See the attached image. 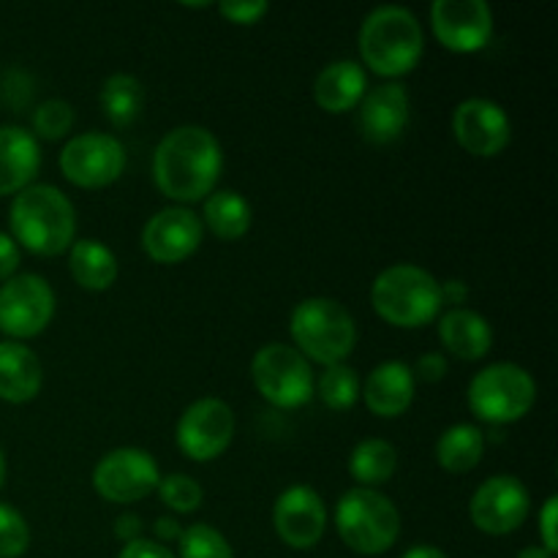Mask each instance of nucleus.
Instances as JSON below:
<instances>
[{
  "instance_id": "1",
  "label": "nucleus",
  "mask_w": 558,
  "mask_h": 558,
  "mask_svg": "<svg viewBox=\"0 0 558 558\" xmlns=\"http://www.w3.org/2000/svg\"><path fill=\"white\" fill-rule=\"evenodd\" d=\"M223 153L205 125H178L153 150V180L174 202H199L216 191Z\"/></svg>"
},
{
  "instance_id": "2",
  "label": "nucleus",
  "mask_w": 558,
  "mask_h": 558,
  "mask_svg": "<svg viewBox=\"0 0 558 558\" xmlns=\"http://www.w3.org/2000/svg\"><path fill=\"white\" fill-rule=\"evenodd\" d=\"M11 238L36 256H58L76 240V210L69 196L47 183H33L14 196Z\"/></svg>"
},
{
  "instance_id": "3",
  "label": "nucleus",
  "mask_w": 558,
  "mask_h": 558,
  "mask_svg": "<svg viewBox=\"0 0 558 558\" xmlns=\"http://www.w3.org/2000/svg\"><path fill=\"white\" fill-rule=\"evenodd\" d=\"M357 47L374 74L396 80L417 69L425 52V33L407 5H379L360 25Z\"/></svg>"
},
{
  "instance_id": "4",
  "label": "nucleus",
  "mask_w": 558,
  "mask_h": 558,
  "mask_svg": "<svg viewBox=\"0 0 558 558\" xmlns=\"http://www.w3.org/2000/svg\"><path fill=\"white\" fill-rule=\"evenodd\" d=\"M374 311L392 327H425L445 308L441 283L420 265H392L374 278L371 287Z\"/></svg>"
},
{
  "instance_id": "5",
  "label": "nucleus",
  "mask_w": 558,
  "mask_h": 558,
  "mask_svg": "<svg viewBox=\"0 0 558 558\" xmlns=\"http://www.w3.org/2000/svg\"><path fill=\"white\" fill-rule=\"evenodd\" d=\"M294 349L305 360L330 365L343 363L357 347V325L347 305L332 298H308L298 303L289 316Z\"/></svg>"
},
{
  "instance_id": "6",
  "label": "nucleus",
  "mask_w": 558,
  "mask_h": 558,
  "mask_svg": "<svg viewBox=\"0 0 558 558\" xmlns=\"http://www.w3.org/2000/svg\"><path fill=\"white\" fill-rule=\"evenodd\" d=\"M336 529L354 554L381 556L401 537V512L381 490L352 488L338 499Z\"/></svg>"
},
{
  "instance_id": "7",
  "label": "nucleus",
  "mask_w": 558,
  "mask_h": 558,
  "mask_svg": "<svg viewBox=\"0 0 558 558\" xmlns=\"http://www.w3.org/2000/svg\"><path fill=\"white\" fill-rule=\"evenodd\" d=\"M537 403V381L523 365L494 363L477 371L469 385V409L488 425H510Z\"/></svg>"
},
{
  "instance_id": "8",
  "label": "nucleus",
  "mask_w": 558,
  "mask_h": 558,
  "mask_svg": "<svg viewBox=\"0 0 558 558\" xmlns=\"http://www.w3.org/2000/svg\"><path fill=\"white\" fill-rule=\"evenodd\" d=\"M256 392L276 409H300L311 403L316 379L311 363L289 343H265L251 360Z\"/></svg>"
},
{
  "instance_id": "9",
  "label": "nucleus",
  "mask_w": 558,
  "mask_h": 558,
  "mask_svg": "<svg viewBox=\"0 0 558 558\" xmlns=\"http://www.w3.org/2000/svg\"><path fill=\"white\" fill-rule=\"evenodd\" d=\"M52 287L36 272L11 276L0 283V330L14 341L41 336L54 316Z\"/></svg>"
},
{
  "instance_id": "10",
  "label": "nucleus",
  "mask_w": 558,
  "mask_h": 558,
  "mask_svg": "<svg viewBox=\"0 0 558 558\" xmlns=\"http://www.w3.org/2000/svg\"><path fill=\"white\" fill-rule=\"evenodd\" d=\"M161 483V472L150 452L140 447H118L93 469V488L112 505H134L150 496Z\"/></svg>"
},
{
  "instance_id": "11",
  "label": "nucleus",
  "mask_w": 558,
  "mask_h": 558,
  "mask_svg": "<svg viewBox=\"0 0 558 558\" xmlns=\"http://www.w3.org/2000/svg\"><path fill=\"white\" fill-rule=\"evenodd\" d=\"M60 169L69 183L80 189H107L125 169V147L118 136L85 131L65 142Z\"/></svg>"
},
{
  "instance_id": "12",
  "label": "nucleus",
  "mask_w": 558,
  "mask_h": 558,
  "mask_svg": "<svg viewBox=\"0 0 558 558\" xmlns=\"http://www.w3.org/2000/svg\"><path fill=\"white\" fill-rule=\"evenodd\" d=\"M178 447L185 458L207 463L221 458L234 439V412L221 398H199L178 420Z\"/></svg>"
},
{
  "instance_id": "13",
  "label": "nucleus",
  "mask_w": 558,
  "mask_h": 558,
  "mask_svg": "<svg viewBox=\"0 0 558 558\" xmlns=\"http://www.w3.org/2000/svg\"><path fill=\"white\" fill-rule=\"evenodd\" d=\"M532 510V496L526 485L512 474H496L488 477L469 501V515L472 523L483 534L490 537H505L526 523Z\"/></svg>"
},
{
  "instance_id": "14",
  "label": "nucleus",
  "mask_w": 558,
  "mask_h": 558,
  "mask_svg": "<svg viewBox=\"0 0 558 558\" xmlns=\"http://www.w3.org/2000/svg\"><path fill=\"white\" fill-rule=\"evenodd\" d=\"M430 27L450 52H480L494 36V11L485 0H436L430 5Z\"/></svg>"
},
{
  "instance_id": "15",
  "label": "nucleus",
  "mask_w": 558,
  "mask_h": 558,
  "mask_svg": "<svg viewBox=\"0 0 558 558\" xmlns=\"http://www.w3.org/2000/svg\"><path fill=\"white\" fill-rule=\"evenodd\" d=\"M205 238L202 218L183 205L163 207L147 218L142 229V248L158 265H180L196 254Z\"/></svg>"
},
{
  "instance_id": "16",
  "label": "nucleus",
  "mask_w": 558,
  "mask_h": 558,
  "mask_svg": "<svg viewBox=\"0 0 558 558\" xmlns=\"http://www.w3.org/2000/svg\"><path fill=\"white\" fill-rule=\"evenodd\" d=\"M452 134L472 156L494 158L512 140L510 114L490 98H466L452 112Z\"/></svg>"
},
{
  "instance_id": "17",
  "label": "nucleus",
  "mask_w": 558,
  "mask_h": 558,
  "mask_svg": "<svg viewBox=\"0 0 558 558\" xmlns=\"http://www.w3.org/2000/svg\"><path fill=\"white\" fill-rule=\"evenodd\" d=\"M272 526L283 545L294 550H311L325 537V501L308 485H292L278 496L276 507H272Z\"/></svg>"
},
{
  "instance_id": "18",
  "label": "nucleus",
  "mask_w": 558,
  "mask_h": 558,
  "mask_svg": "<svg viewBox=\"0 0 558 558\" xmlns=\"http://www.w3.org/2000/svg\"><path fill=\"white\" fill-rule=\"evenodd\" d=\"M412 118V98L398 82H385L357 104V129L371 145H390L407 131Z\"/></svg>"
},
{
  "instance_id": "19",
  "label": "nucleus",
  "mask_w": 558,
  "mask_h": 558,
  "mask_svg": "<svg viewBox=\"0 0 558 558\" xmlns=\"http://www.w3.org/2000/svg\"><path fill=\"white\" fill-rule=\"evenodd\" d=\"M414 387H417V379L412 374V365L401 363V360H387V363L376 365L368 374V379H365V407L376 417L396 420L407 414V409L412 407Z\"/></svg>"
},
{
  "instance_id": "20",
  "label": "nucleus",
  "mask_w": 558,
  "mask_h": 558,
  "mask_svg": "<svg viewBox=\"0 0 558 558\" xmlns=\"http://www.w3.org/2000/svg\"><path fill=\"white\" fill-rule=\"evenodd\" d=\"M41 169L38 140L22 125H0V196L20 194Z\"/></svg>"
},
{
  "instance_id": "21",
  "label": "nucleus",
  "mask_w": 558,
  "mask_h": 558,
  "mask_svg": "<svg viewBox=\"0 0 558 558\" xmlns=\"http://www.w3.org/2000/svg\"><path fill=\"white\" fill-rule=\"evenodd\" d=\"M365 93H368V74L357 60H332L314 80V101L330 114L357 109Z\"/></svg>"
},
{
  "instance_id": "22",
  "label": "nucleus",
  "mask_w": 558,
  "mask_h": 558,
  "mask_svg": "<svg viewBox=\"0 0 558 558\" xmlns=\"http://www.w3.org/2000/svg\"><path fill=\"white\" fill-rule=\"evenodd\" d=\"M41 360L20 341L0 343V401L27 403L41 392Z\"/></svg>"
},
{
  "instance_id": "23",
  "label": "nucleus",
  "mask_w": 558,
  "mask_h": 558,
  "mask_svg": "<svg viewBox=\"0 0 558 558\" xmlns=\"http://www.w3.org/2000/svg\"><path fill=\"white\" fill-rule=\"evenodd\" d=\"M439 341L452 357L483 360L494 347V327L472 308H450L439 319Z\"/></svg>"
},
{
  "instance_id": "24",
  "label": "nucleus",
  "mask_w": 558,
  "mask_h": 558,
  "mask_svg": "<svg viewBox=\"0 0 558 558\" xmlns=\"http://www.w3.org/2000/svg\"><path fill=\"white\" fill-rule=\"evenodd\" d=\"M69 270L71 278L87 292H104L118 281V256L112 248L98 240H74L69 248Z\"/></svg>"
},
{
  "instance_id": "25",
  "label": "nucleus",
  "mask_w": 558,
  "mask_h": 558,
  "mask_svg": "<svg viewBox=\"0 0 558 558\" xmlns=\"http://www.w3.org/2000/svg\"><path fill=\"white\" fill-rule=\"evenodd\" d=\"M205 223L202 227L210 229L218 240H240L248 234L251 223H254V210H251L248 199L240 191H213L205 199Z\"/></svg>"
},
{
  "instance_id": "26",
  "label": "nucleus",
  "mask_w": 558,
  "mask_h": 558,
  "mask_svg": "<svg viewBox=\"0 0 558 558\" xmlns=\"http://www.w3.org/2000/svg\"><path fill=\"white\" fill-rule=\"evenodd\" d=\"M485 434L472 423L450 425L436 441V461L445 472L466 474L483 461Z\"/></svg>"
},
{
  "instance_id": "27",
  "label": "nucleus",
  "mask_w": 558,
  "mask_h": 558,
  "mask_svg": "<svg viewBox=\"0 0 558 558\" xmlns=\"http://www.w3.org/2000/svg\"><path fill=\"white\" fill-rule=\"evenodd\" d=\"M398 469V452L385 439H363L349 456V474L357 488H379L390 483Z\"/></svg>"
},
{
  "instance_id": "28",
  "label": "nucleus",
  "mask_w": 558,
  "mask_h": 558,
  "mask_svg": "<svg viewBox=\"0 0 558 558\" xmlns=\"http://www.w3.org/2000/svg\"><path fill=\"white\" fill-rule=\"evenodd\" d=\"M98 101L114 129H129L145 107V85L134 74H112L101 85Z\"/></svg>"
},
{
  "instance_id": "29",
  "label": "nucleus",
  "mask_w": 558,
  "mask_h": 558,
  "mask_svg": "<svg viewBox=\"0 0 558 558\" xmlns=\"http://www.w3.org/2000/svg\"><path fill=\"white\" fill-rule=\"evenodd\" d=\"M319 398L332 412H349L360 401V376L352 365L338 363L322 371Z\"/></svg>"
},
{
  "instance_id": "30",
  "label": "nucleus",
  "mask_w": 558,
  "mask_h": 558,
  "mask_svg": "<svg viewBox=\"0 0 558 558\" xmlns=\"http://www.w3.org/2000/svg\"><path fill=\"white\" fill-rule=\"evenodd\" d=\"M178 545V558H234L229 539L218 529H213L210 523H194V526L183 529Z\"/></svg>"
},
{
  "instance_id": "31",
  "label": "nucleus",
  "mask_w": 558,
  "mask_h": 558,
  "mask_svg": "<svg viewBox=\"0 0 558 558\" xmlns=\"http://www.w3.org/2000/svg\"><path fill=\"white\" fill-rule=\"evenodd\" d=\"M158 496H161L163 505L169 507L172 512H180V515H189V512H196L202 507V499H205V494H202V485L196 483L194 477H189V474H167V477H161V483H158Z\"/></svg>"
},
{
  "instance_id": "32",
  "label": "nucleus",
  "mask_w": 558,
  "mask_h": 558,
  "mask_svg": "<svg viewBox=\"0 0 558 558\" xmlns=\"http://www.w3.org/2000/svg\"><path fill=\"white\" fill-rule=\"evenodd\" d=\"M71 125H74V107L63 98H47L33 112V131H36L33 136H41V140H63Z\"/></svg>"
},
{
  "instance_id": "33",
  "label": "nucleus",
  "mask_w": 558,
  "mask_h": 558,
  "mask_svg": "<svg viewBox=\"0 0 558 558\" xmlns=\"http://www.w3.org/2000/svg\"><path fill=\"white\" fill-rule=\"evenodd\" d=\"M31 548V526L20 510L0 505V558H20Z\"/></svg>"
},
{
  "instance_id": "34",
  "label": "nucleus",
  "mask_w": 558,
  "mask_h": 558,
  "mask_svg": "<svg viewBox=\"0 0 558 558\" xmlns=\"http://www.w3.org/2000/svg\"><path fill=\"white\" fill-rule=\"evenodd\" d=\"M218 11L223 20L234 25H256L270 11V3L267 0H223L218 3Z\"/></svg>"
},
{
  "instance_id": "35",
  "label": "nucleus",
  "mask_w": 558,
  "mask_h": 558,
  "mask_svg": "<svg viewBox=\"0 0 558 558\" xmlns=\"http://www.w3.org/2000/svg\"><path fill=\"white\" fill-rule=\"evenodd\" d=\"M414 379L425 381V385H436L447 376V357L441 352H428L417 360V365L412 368Z\"/></svg>"
},
{
  "instance_id": "36",
  "label": "nucleus",
  "mask_w": 558,
  "mask_h": 558,
  "mask_svg": "<svg viewBox=\"0 0 558 558\" xmlns=\"http://www.w3.org/2000/svg\"><path fill=\"white\" fill-rule=\"evenodd\" d=\"M556 526H558V499L556 496H548L543 510H539V534H543V548L550 550L554 556L558 550Z\"/></svg>"
},
{
  "instance_id": "37",
  "label": "nucleus",
  "mask_w": 558,
  "mask_h": 558,
  "mask_svg": "<svg viewBox=\"0 0 558 558\" xmlns=\"http://www.w3.org/2000/svg\"><path fill=\"white\" fill-rule=\"evenodd\" d=\"M118 558H178V556H174L167 545L142 537L136 539V543L123 545V550H120Z\"/></svg>"
},
{
  "instance_id": "38",
  "label": "nucleus",
  "mask_w": 558,
  "mask_h": 558,
  "mask_svg": "<svg viewBox=\"0 0 558 558\" xmlns=\"http://www.w3.org/2000/svg\"><path fill=\"white\" fill-rule=\"evenodd\" d=\"M16 267H20V245L11 234L0 232V281H9Z\"/></svg>"
},
{
  "instance_id": "39",
  "label": "nucleus",
  "mask_w": 558,
  "mask_h": 558,
  "mask_svg": "<svg viewBox=\"0 0 558 558\" xmlns=\"http://www.w3.org/2000/svg\"><path fill=\"white\" fill-rule=\"evenodd\" d=\"M114 537L125 545L142 539V518L134 515V512H123V515L114 521Z\"/></svg>"
},
{
  "instance_id": "40",
  "label": "nucleus",
  "mask_w": 558,
  "mask_h": 558,
  "mask_svg": "<svg viewBox=\"0 0 558 558\" xmlns=\"http://www.w3.org/2000/svg\"><path fill=\"white\" fill-rule=\"evenodd\" d=\"M153 532H156V543H178L180 534H183V526H180L178 518H158L153 523Z\"/></svg>"
},
{
  "instance_id": "41",
  "label": "nucleus",
  "mask_w": 558,
  "mask_h": 558,
  "mask_svg": "<svg viewBox=\"0 0 558 558\" xmlns=\"http://www.w3.org/2000/svg\"><path fill=\"white\" fill-rule=\"evenodd\" d=\"M441 298H445V303L450 305H463L469 298L466 281H461V278H450V281H445L441 283Z\"/></svg>"
},
{
  "instance_id": "42",
  "label": "nucleus",
  "mask_w": 558,
  "mask_h": 558,
  "mask_svg": "<svg viewBox=\"0 0 558 558\" xmlns=\"http://www.w3.org/2000/svg\"><path fill=\"white\" fill-rule=\"evenodd\" d=\"M401 558H450V556H447L441 548H436V545H414V548H409Z\"/></svg>"
},
{
  "instance_id": "43",
  "label": "nucleus",
  "mask_w": 558,
  "mask_h": 558,
  "mask_svg": "<svg viewBox=\"0 0 558 558\" xmlns=\"http://www.w3.org/2000/svg\"><path fill=\"white\" fill-rule=\"evenodd\" d=\"M515 558H554V554H550V550H545L543 545H529V548H523Z\"/></svg>"
},
{
  "instance_id": "44",
  "label": "nucleus",
  "mask_w": 558,
  "mask_h": 558,
  "mask_svg": "<svg viewBox=\"0 0 558 558\" xmlns=\"http://www.w3.org/2000/svg\"><path fill=\"white\" fill-rule=\"evenodd\" d=\"M3 483H5V456L3 450H0V490H3Z\"/></svg>"
}]
</instances>
